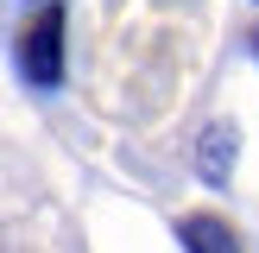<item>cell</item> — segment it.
<instances>
[{
    "label": "cell",
    "mask_w": 259,
    "mask_h": 253,
    "mask_svg": "<svg viewBox=\"0 0 259 253\" xmlns=\"http://www.w3.org/2000/svg\"><path fill=\"white\" fill-rule=\"evenodd\" d=\"M177 240H184L190 253H240L234 228H228L222 215H184V228H177Z\"/></svg>",
    "instance_id": "2"
},
{
    "label": "cell",
    "mask_w": 259,
    "mask_h": 253,
    "mask_svg": "<svg viewBox=\"0 0 259 253\" xmlns=\"http://www.w3.org/2000/svg\"><path fill=\"white\" fill-rule=\"evenodd\" d=\"M253 45H259V32H253Z\"/></svg>",
    "instance_id": "4"
},
{
    "label": "cell",
    "mask_w": 259,
    "mask_h": 253,
    "mask_svg": "<svg viewBox=\"0 0 259 253\" xmlns=\"http://www.w3.org/2000/svg\"><path fill=\"white\" fill-rule=\"evenodd\" d=\"M19 57H25V76H32L38 89H51V82L63 76V13H57V7H45V13L32 19Z\"/></svg>",
    "instance_id": "1"
},
{
    "label": "cell",
    "mask_w": 259,
    "mask_h": 253,
    "mask_svg": "<svg viewBox=\"0 0 259 253\" xmlns=\"http://www.w3.org/2000/svg\"><path fill=\"white\" fill-rule=\"evenodd\" d=\"M228 146H234L228 126H215V133L202 139V177H228Z\"/></svg>",
    "instance_id": "3"
}]
</instances>
